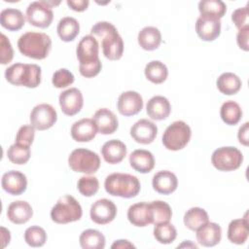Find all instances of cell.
I'll use <instances>...</instances> for the list:
<instances>
[{"mask_svg": "<svg viewBox=\"0 0 249 249\" xmlns=\"http://www.w3.org/2000/svg\"><path fill=\"white\" fill-rule=\"evenodd\" d=\"M92 120L96 124L97 131L104 135L114 133L119 126L116 115L107 108L98 109L94 113Z\"/></svg>", "mask_w": 249, "mask_h": 249, "instance_id": "cell-19", "label": "cell"}, {"mask_svg": "<svg viewBox=\"0 0 249 249\" xmlns=\"http://www.w3.org/2000/svg\"><path fill=\"white\" fill-rule=\"evenodd\" d=\"M24 240L31 247H41L47 241L46 231L39 226H31L24 231Z\"/></svg>", "mask_w": 249, "mask_h": 249, "instance_id": "cell-40", "label": "cell"}, {"mask_svg": "<svg viewBox=\"0 0 249 249\" xmlns=\"http://www.w3.org/2000/svg\"><path fill=\"white\" fill-rule=\"evenodd\" d=\"M105 191L114 196L131 198L140 192V182L136 176L127 173H112L104 182Z\"/></svg>", "mask_w": 249, "mask_h": 249, "instance_id": "cell-4", "label": "cell"}, {"mask_svg": "<svg viewBox=\"0 0 249 249\" xmlns=\"http://www.w3.org/2000/svg\"><path fill=\"white\" fill-rule=\"evenodd\" d=\"M41 72L37 64L15 63L6 69L5 78L12 85L34 89L41 83Z\"/></svg>", "mask_w": 249, "mask_h": 249, "instance_id": "cell-5", "label": "cell"}, {"mask_svg": "<svg viewBox=\"0 0 249 249\" xmlns=\"http://www.w3.org/2000/svg\"><path fill=\"white\" fill-rule=\"evenodd\" d=\"M79 71L83 77L92 78L99 74L102 63L99 59V44L92 35L84 36L76 49Z\"/></svg>", "mask_w": 249, "mask_h": 249, "instance_id": "cell-1", "label": "cell"}, {"mask_svg": "<svg viewBox=\"0 0 249 249\" xmlns=\"http://www.w3.org/2000/svg\"><path fill=\"white\" fill-rule=\"evenodd\" d=\"M101 155L104 160L110 164L121 162L126 156V146L118 139L105 142L101 148Z\"/></svg>", "mask_w": 249, "mask_h": 249, "instance_id": "cell-25", "label": "cell"}, {"mask_svg": "<svg viewBox=\"0 0 249 249\" xmlns=\"http://www.w3.org/2000/svg\"><path fill=\"white\" fill-rule=\"evenodd\" d=\"M83 210L78 200L70 196H60L51 210V219L56 224H68L82 218Z\"/></svg>", "mask_w": 249, "mask_h": 249, "instance_id": "cell-6", "label": "cell"}, {"mask_svg": "<svg viewBox=\"0 0 249 249\" xmlns=\"http://www.w3.org/2000/svg\"><path fill=\"white\" fill-rule=\"evenodd\" d=\"M231 20L235 27L239 30L245 26H248V9L247 6L238 8L231 14Z\"/></svg>", "mask_w": 249, "mask_h": 249, "instance_id": "cell-45", "label": "cell"}, {"mask_svg": "<svg viewBox=\"0 0 249 249\" xmlns=\"http://www.w3.org/2000/svg\"><path fill=\"white\" fill-rule=\"evenodd\" d=\"M90 35L99 38L103 54L110 60H118L124 53V41L115 25L108 21H98L90 29Z\"/></svg>", "mask_w": 249, "mask_h": 249, "instance_id": "cell-2", "label": "cell"}, {"mask_svg": "<svg viewBox=\"0 0 249 249\" xmlns=\"http://www.w3.org/2000/svg\"><path fill=\"white\" fill-rule=\"evenodd\" d=\"M30 147L24 146L18 143L11 145L7 151L8 159L11 162L15 164H24L30 159Z\"/></svg>", "mask_w": 249, "mask_h": 249, "instance_id": "cell-39", "label": "cell"}, {"mask_svg": "<svg viewBox=\"0 0 249 249\" xmlns=\"http://www.w3.org/2000/svg\"><path fill=\"white\" fill-rule=\"evenodd\" d=\"M130 166L139 173H148L155 167V158L148 150H134L128 158Z\"/></svg>", "mask_w": 249, "mask_h": 249, "instance_id": "cell-23", "label": "cell"}, {"mask_svg": "<svg viewBox=\"0 0 249 249\" xmlns=\"http://www.w3.org/2000/svg\"><path fill=\"white\" fill-rule=\"evenodd\" d=\"M0 46H1L0 47V61H1V64L5 65L12 61V59L14 57V50L12 48L10 40L3 33H1Z\"/></svg>", "mask_w": 249, "mask_h": 249, "instance_id": "cell-44", "label": "cell"}, {"mask_svg": "<svg viewBox=\"0 0 249 249\" xmlns=\"http://www.w3.org/2000/svg\"><path fill=\"white\" fill-rule=\"evenodd\" d=\"M90 219L98 225L111 223L117 215V206L107 198H101L93 202L89 210Z\"/></svg>", "mask_w": 249, "mask_h": 249, "instance_id": "cell-12", "label": "cell"}, {"mask_svg": "<svg viewBox=\"0 0 249 249\" xmlns=\"http://www.w3.org/2000/svg\"><path fill=\"white\" fill-rule=\"evenodd\" d=\"M57 120L55 109L47 103L36 105L30 113L31 125L38 130H46L51 128Z\"/></svg>", "mask_w": 249, "mask_h": 249, "instance_id": "cell-11", "label": "cell"}, {"mask_svg": "<svg viewBox=\"0 0 249 249\" xmlns=\"http://www.w3.org/2000/svg\"><path fill=\"white\" fill-rule=\"evenodd\" d=\"M196 31L201 40L214 41L221 33V21L199 17L196 22Z\"/></svg>", "mask_w": 249, "mask_h": 249, "instance_id": "cell-26", "label": "cell"}, {"mask_svg": "<svg viewBox=\"0 0 249 249\" xmlns=\"http://www.w3.org/2000/svg\"><path fill=\"white\" fill-rule=\"evenodd\" d=\"M59 106L66 116L78 114L84 105V98L81 90L77 88H70L59 94Z\"/></svg>", "mask_w": 249, "mask_h": 249, "instance_id": "cell-13", "label": "cell"}, {"mask_svg": "<svg viewBox=\"0 0 249 249\" xmlns=\"http://www.w3.org/2000/svg\"><path fill=\"white\" fill-rule=\"evenodd\" d=\"M158 133V126L147 119L137 121L130 128V136L140 144L152 143Z\"/></svg>", "mask_w": 249, "mask_h": 249, "instance_id": "cell-15", "label": "cell"}, {"mask_svg": "<svg viewBox=\"0 0 249 249\" xmlns=\"http://www.w3.org/2000/svg\"><path fill=\"white\" fill-rule=\"evenodd\" d=\"M35 137V128L31 124H25L19 127L16 135V143L30 147Z\"/></svg>", "mask_w": 249, "mask_h": 249, "instance_id": "cell-43", "label": "cell"}, {"mask_svg": "<svg viewBox=\"0 0 249 249\" xmlns=\"http://www.w3.org/2000/svg\"><path fill=\"white\" fill-rule=\"evenodd\" d=\"M137 40L143 50L154 51L159 48L161 42V34L157 27L146 26L139 31Z\"/></svg>", "mask_w": 249, "mask_h": 249, "instance_id": "cell-30", "label": "cell"}, {"mask_svg": "<svg viewBox=\"0 0 249 249\" xmlns=\"http://www.w3.org/2000/svg\"><path fill=\"white\" fill-rule=\"evenodd\" d=\"M152 212V224L157 225L163 222H169L172 216L171 207L162 200H154L149 203Z\"/></svg>", "mask_w": 249, "mask_h": 249, "instance_id": "cell-37", "label": "cell"}, {"mask_svg": "<svg viewBox=\"0 0 249 249\" xmlns=\"http://www.w3.org/2000/svg\"><path fill=\"white\" fill-rule=\"evenodd\" d=\"M220 116L223 122L229 125H234L242 118V110L239 104L233 100L224 102L220 109Z\"/></svg>", "mask_w": 249, "mask_h": 249, "instance_id": "cell-35", "label": "cell"}, {"mask_svg": "<svg viewBox=\"0 0 249 249\" xmlns=\"http://www.w3.org/2000/svg\"><path fill=\"white\" fill-rule=\"evenodd\" d=\"M56 31L62 41L70 42L79 34L80 24L76 18L72 17H64L58 21Z\"/></svg>", "mask_w": 249, "mask_h": 249, "instance_id": "cell-32", "label": "cell"}, {"mask_svg": "<svg viewBox=\"0 0 249 249\" xmlns=\"http://www.w3.org/2000/svg\"><path fill=\"white\" fill-rule=\"evenodd\" d=\"M144 73L146 78L153 84H161L168 76L166 65L160 60H152L148 62L145 66Z\"/></svg>", "mask_w": 249, "mask_h": 249, "instance_id": "cell-36", "label": "cell"}, {"mask_svg": "<svg viewBox=\"0 0 249 249\" xmlns=\"http://www.w3.org/2000/svg\"><path fill=\"white\" fill-rule=\"evenodd\" d=\"M33 216V209L31 205L24 200L13 201L7 210L8 219L17 225L27 223Z\"/></svg>", "mask_w": 249, "mask_h": 249, "instance_id": "cell-24", "label": "cell"}, {"mask_svg": "<svg viewBox=\"0 0 249 249\" xmlns=\"http://www.w3.org/2000/svg\"><path fill=\"white\" fill-rule=\"evenodd\" d=\"M68 7L76 12H84L88 9L89 1V0H67Z\"/></svg>", "mask_w": 249, "mask_h": 249, "instance_id": "cell-47", "label": "cell"}, {"mask_svg": "<svg viewBox=\"0 0 249 249\" xmlns=\"http://www.w3.org/2000/svg\"><path fill=\"white\" fill-rule=\"evenodd\" d=\"M1 186L5 192L12 196L23 194L27 188L26 176L18 170H10L3 174Z\"/></svg>", "mask_w": 249, "mask_h": 249, "instance_id": "cell-16", "label": "cell"}, {"mask_svg": "<svg viewBox=\"0 0 249 249\" xmlns=\"http://www.w3.org/2000/svg\"><path fill=\"white\" fill-rule=\"evenodd\" d=\"M83 249H103L105 247V236L97 230L88 229L79 237Z\"/></svg>", "mask_w": 249, "mask_h": 249, "instance_id": "cell-33", "label": "cell"}, {"mask_svg": "<svg viewBox=\"0 0 249 249\" xmlns=\"http://www.w3.org/2000/svg\"><path fill=\"white\" fill-rule=\"evenodd\" d=\"M0 23L4 28L10 31H18L23 27L25 23V18L22 12L18 9L8 8L1 12Z\"/></svg>", "mask_w": 249, "mask_h": 249, "instance_id": "cell-29", "label": "cell"}, {"mask_svg": "<svg viewBox=\"0 0 249 249\" xmlns=\"http://www.w3.org/2000/svg\"><path fill=\"white\" fill-rule=\"evenodd\" d=\"M193 247V248H197V245L196 244H194V243H192L190 240H188V241H185L184 243H182L181 245H178V248L180 247Z\"/></svg>", "mask_w": 249, "mask_h": 249, "instance_id": "cell-51", "label": "cell"}, {"mask_svg": "<svg viewBox=\"0 0 249 249\" xmlns=\"http://www.w3.org/2000/svg\"><path fill=\"white\" fill-rule=\"evenodd\" d=\"M68 164L73 171L89 175L95 173L100 167V159L96 153L90 150L78 148L69 155Z\"/></svg>", "mask_w": 249, "mask_h": 249, "instance_id": "cell-8", "label": "cell"}, {"mask_svg": "<svg viewBox=\"0 0 249 249\" xmlns=\"http://www.w3.org/2000/svg\"><path fill=\"white\" fill-rule=\"evenodd\" d=\"M18 48L21 54L34 59H44L52 49V39L42 32L28 31L18 40Z\"/></svg>", "mask_w": 249, "mask_h": 249, "instance_id": "cell-3", "label": "cell"}, {"mask_svg": "<svg viewBox=\"0 0 249 249\" xmlns=\"http://www.w3.org/2000/svg\"><path fill=\"white\" fill-rule=\"evenodd\" d=\"M192 136L189 124L183 121H176L169 124L162 134V144L170 151H179L187 146Z\"/></svg>", "mask_w": 249, "mask_h": 249, "instance_id": "cell-7", "label": "cell"}, {"mask_svg": "<svg viewBox=\"0 0 249 249\" xmlns=\"http://www.w3.org/2000/svg\"><path fill=\"white\" fill-rule=\"evenodd\" d=\"M146 112L152 120H165L171 112V105L166 97L161 95H155L151 97L147 102Z\"/></svg>", "mask_w": 249, "mask_h": 249, "instance_id": "cell-21", "label": "cell"}, {"mask_svg": "<svg viewBox=\"0 0 249 249\" xmlns=\"http://www.w3.org/2000/svg\"><path fill=\"white\" fill-rule=\"evenodd\" d=\"M78 191L84 196H94L99 189V181L95 176H82L77 184Z\"/></svg>", "mask_w": 249, "mask_h": 249, "instance_id": "cell-41", "label": "cell"}, {"mask_svg": "<svg viewBox=\"0 0 249 249\" xmlns=\"http://www.w3.org/2000/svg\"><path fill=\"white\" fill-rule=\"evenodd\" d=\"M26 18L28 22L39 28H47L53 19V12L51 7L45 5L43 1L31 2L26 8Z\"/></svg>", "mask_w": 249, "mask_h": 249, "instance_id": "cell-10", "label": "cell"}, {"mask_svg": "<svg viewBox=\"0 0 249 249\" xmlns=\"http://www.w3.org/2000/svg\"><path fill=\"white\" fill-rule=\"evenodd\" d=\"M184 224L191 231H196L207 222L209 217L207 212L200 207H192L184 215Z\"/></svg>", "mask_w": 249, "mask_h": 249, "instance_id": "cell-34", "label": "cell"}, {"mask_svg": "<svg viewBox=\"0 0 249 249\" xmlns=\"http://www.w3.org/2000/svg\"><path fill=\"white\" fill-rule=\"evenodd\" d=\"M177 236V231L175 227L169 222H163L155 225L154 237L161 244L172 243Z\"/></svg>", "mask_w": 249, "mask_h": 249, "instance_id": "cell-38", "label": "cell"}, {"mask_svg": "<svg viewBox=\"0 0 249 249\" xmlns=\"http://www.w3.org/2000/svg\"><path fill=\"white\" fill-rule=\"evenodd\" d=\"M248 134H249V123L246 122L239 127L237 132V138L240 144L244 146H248V143H249Z\"/></svg>", "mask_w": 249, "mask_h": 249, "instance_id": "cell-48", "label": "cell"}, {"mask_svg": "<svg viewBox=\"0 0 249 249\" xmlns=\"http://www.w3.org/2000/svg\"><path fill=\"white\" fill-rule=\"evenodd\" d=\"M153 189L161 195H170L178 187L176 175L169 170H160L157 172L152 179Z\"/></svg>", "mask_w": 249, "mask_h": 249, "instance_id": "cell-18", "label": "cell"}, {"mask_svg": "<svg viewBox=\"0 0 249 249\" xmlns=\"http://www.w3.org/2000/svg\"><path fill=\"white\" fill-rule=\"evenodd\" d=\"M201 18L220 20L227 12L226 4L221 0H201L198 3Z\"/></svg>", "mask_w": 249, "mask_h": 249, "instance_id": "cell-28", "label": "cell"}, {"mask_svg": "<svg viewBox=\"0 0 249 249\" xmlns=\"http://www.w3.org/2000/svg\"><path fill=\"white\" fill-rule=\"evenodd\" d=\"M217 89L226 95H232L239 91L242 83L237 75L231 72H225L221 74L216 81Z\"/></svg>", "mask_w": 249, "mask_h": 249, "instance_id": "cell-31", "label": "cell"}, {"mask_svg": "<svg viewBox=\"0 0 249 249\" xmlns=\"http://www.w3.org/2000/svg\"><path fill=\"white\" fill-rule=\"evenodd\" d=\"M117 108L120 114L125 117L138 114L143 108V98L137 91L127 90L118 98Z\"/></svg>", "mask_w": 249, "mask_h": 249, "instance_id": "cell-14", "label": "cell"}, {"mask_svg": "<svg viewBox=\"0 0 249 249\" xmlns=\"http://www.w3.org/2000/svg\"><path fill=\"white\" fill-rule=\"evenodd\" d=\"M74 75L66 68H60L56 70L52 78L53 85L57 89L66 88L74 83Z\"/></svg>", "mask_w": 249, "mask_h": 249, "instance_id": "cell-42", "label": "cell"}, {"mask_svg": "<svg viewBox=\"0 0 249 249\" xmlns=\"http://www.w3.org/2000/svg\"><path fill=\"white\" fill-rule=\"evenodd\" d=\"M248 36H249V25L239 29L237 32V35H236V42H237L238 47L245 52H247L249 50Z\"/></svg>", "mask_w": 249, "mask_h": 249, "instance_id": "cell-46", "label": "cell"}, {"mask_svg": "<svg viewBox=\"0 0 249 249\" xmlns=\"http://www.w3.org/2000/svg\"><path fill=\"white\" fill-rule=\"evenodd\" d=\"M111 248H135V246L130 243L128 240H125V239H120V240H116Z\"/></svg>", "mask_w": 249, "mask_h": 249, "instance_id": "cell-49", "label": "cell"}, {"mask_svg": "<svg viewBox=\"0 0 249 249\" xmlns=\"http://www.w3.org/2000/svg\"><path fill=\"white\" fill-rule=\"evenodd\" d=\"M71 136L77 142L91 141L97 131L96 124L92 119L84 118L75 122L71 126Z\"/></svg>", "mask_w": 249, "mask_h": 249, "instance_id": "cell-17", "label": "cell"}, {"mask_svg": "<svg viewBox=\"0 0 249 249\" xmlns=\"http://www.w3.org/2000/svg\"><path fill=\"white\" fill-rule=\"evenodd\" d=\"M249 235L247 218L235 219L231 221L228 228V239L234 244H244Z\"/></svg>", "mask_w": 249, "mask_h": 249, "instance_id": "cell-27", "label": "cell"}, {"mask_svg": "<svg viewBox=\"0 0 249 249\" xmlns=\"http://www.w3.org/2000/svg\"><path fill=\"white\" fill-rule=\"evenodd\" d=\"M128 221L136 227H146L152 224V212L150 204L142 201L129 206L127 210Z\"/></svg>", "mask_w": 249, "mask_h": 249, "instance_id": "cell-22", "label": "cell"}, {"mask_svg": "<svg viewBox=\"0 0 249 249\" xmlns=\"http://www.w3.org/2000/svg\"><path fill=\"white\" fill-rule=\"evenodd\" d=\"M1 232H2V241H3V244H2V247L5 248L7 246V244L10 243V240H11V234H10V231L8 230H6L4 227H1Z\"/></svg>", "mask_w": 249, "mask_h": 249, "instance_id": "cell-50", "label": "cell"}, {"mask_svg": "<svg viewBox=\"0 0 249 249\" xmlns=\"http://www.w3.org/2000/svg\"><path fill=\"white\" fill-rule=\"evenodd\" d=\"M243 161L242 153L235 147H221L211 156L213 166L220 171H232L237 169Z\"/></svg>", "mask_w": 249, "mask_h": 249, "instance_id": "cell-9", "label": "cell"}, {"mask_svg": "<svg viewBox=\"0 0 249 249\" xmlns=\"http://www.w3.org/2000/svg\"><path fill=\"white\" fill-rule=\"evenodd\" d=\"M196 231L197 242L204 247L215 246L221 241L222 238L221 227L213 222H207Z\"/></svg>", "mask_w": 249, "mask_h": 249, "instance_id": "cell-20", "label": "cell"}]
</instances>
